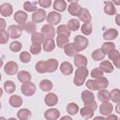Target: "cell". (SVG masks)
Returning <instances> with one entry per match:
<instances>
[{
	"label": "cell",
	"instance_id": "cell-1",
	"mask_svg": "<svg viewBox=\"0 0 120 120\" xmlns=\"http://www.w3.org/2000/svg\"><path fill=\"white\" fill-rule=\"evenodd\" d=\"M109 85V81L105 77H98L95 80H88L86 82V87L90 90H101L106 89Z\"/></svg>",
	"mask_w": 120,
	"mask_h": 120
},
{
	"label": "cell",
	"instance_id": "cell-2",
	"mask_svg": "<svg viewBox=\"0 0 120 120\" xmlns=\"http://www.w3.org/2000/svg\"><path fill=\"white\" fill-rule=\"evenodd\" d=\"M88 69L85 67H80L75 71V76L73 79V82L77 86H81L83 84L86 77L88 76Z\"/></svg>",
	"mask_w": 120,
	"mask_h": 120
},
{
	"label": "cell",
	"instance_id": "cell-3",
	"mask_svg": "<svg viewBox=\"0 0 120 120\" xmlns=\"http://www.w3.org/2000/svg\"><path fill=\"white\" fill-rule=\"evenodd\" d=\"M98 108V104L97 102L94 100L92 101L91 103L87 104V105H84V107H82L81 109V115L85 118V119H90L93 117L94 115V111Z\"/></svg>",
	"mask_w": 120,
	"mask_h": 120
},
{
	"label": "cell",
	"instance_id": "cell-4",
	"mask_svg": "<svg viewBox=\"0 0 120 120\" xmlns=\"http://www.w3.org/2000/svg\"><path fill=\"white\" fill-rule=\"evenodd\" d=\"M21 92L26 97H31L36 93V85L31 82H23L21 86Z\"/></svg>",
	"mask_w": 120,
	"mask_h": 120
},
{
	"label": "cell",
	"instance_id": "cell-5",
	"mask_svg": "<svg viewBox=\"0 0 120 120\" xmlns=\"http://www.w3.org/2000/svg\"><path fill=\"white\" fill-rule=\"evenodd\" d=\"M22 26L21 25H10L8 26V33L9 35V38H13V39H16V38H19L22 35Z\"/></svg>",
	"mask_w": 120,
	"mask_h": 120
},
{
	"label": "cell",
	"instance_id": "cell-6",
	"mask_svg": "<svg viewBox=\"0 0 120 120\" xmlns=\"http://www.w3.org/2000/svg\"><path fill=\"white\" fill-rule=\"evenodd\" d=\"M18 69H19V66H18V64H17L16 62H14V61H8V62H7L6 65L4 66V70H5V72H6L8 75H9V76L16 74V73L18 72Z\"/></svg>",
	"mask_w": 120,
	"mask_h": 120
},
{
	"label": "cell",
	"instance_id": "cell-7",
	"mask_svg": "<svg viewBox=\"0 0 120 120\" xmlns=\"http://www.w3.org/2000/svg\"><path fill=\"white\" fill-rule=\"evenodd\" d=\"M74 43L76 44V46H77V48L80 52V51H82V50L86 49V47L88 46V39L83 36L78 35L74 38Z\"/></svg>",
	"mask_w": 120,
	"mask_h": 120
},
{
	"label": "cell",
	"instance_id": "cell-8",
	"mask_svg": "<svg viewBox=\"0 0 120 120\" xmlns=\"http://www.w3.org/2000/svg\"><path fill=\"white\" fill-rule=\"evenodd\" d=\"M46 12L44 9L42 8H39V9H37L36 11H34L33 15H32V20L34 22L36 23H38V22H41L45 20L46 18Z\"/></svg>",
	"mask_w": 120,
	"mask_h": 120
},
{
	"label": "cell",
	"instance_id": "cell-9",
	"mask_svg": "<svg viewBox=\"0 0 120 120\" xmlns=\"http://www.w3.org/2000/svg\"><path fill=\"white\" fill-rule=\"evenodd\" d=\"M46 20H47V22H48L50 24L55 25V24H58V23L60 22V21H61V15H60L58 12L51 11V12H49V14L47 15Z\"/></svg>",
	"mask_w": 120,
	"mask_h": 120
},
{
	"label": "cell",
	"instance_id": "cell-10",
	"mask_svg": "<svg viewBox=\"0 0 120 120\" xmlns=\"http://www.w3.org/2000/svg\"><path fill=\"white\" fill-rule=\"evenodd\" d=\"M108 56H109L110 60L112 61V64L115 66V68H120V53H119V52L117 50L113 49L108 53Z\"/></svg>",
	"mask_w": 120,
	"mask_h": 120
},
{
	"label": "cell",
	"instance_id": "cell-11",
	"mask_svg": "<svg viewBox=\"0 0 120 120\" xmlns=\"http://www.w3.org/2000/svg\"><path fill=\"white\" fill-rule=\"evenodd\" d=\"M56 30L53 28L52 24L47 23L41 27V33L46 37V38H53L55 35Z\"/></svg>",
	"mask_w": 120,
	"mask_h": 120
},
{
	"label": "cell",
	"instance_id": "cell-12",
	"mask_svg": "<svg viewBox=\"0 0 120 120\" xmlns=\"http://www.w3.org/2000/svg\"><path fill=\"white\" fill-rule=\"evenodd\" d=\"M112 109H113L112 104L110 103L109 101H105V102H102V104L99 106V112L102 115L107 116L112 112Z\"/></svg>",
	"mask_w": 120,
	"mask_h": 120
},
{
	"label": "cell",
	"instance_id": "cell-13",
	"mask_svg": "<svg viewBox=\"0 0 120 120\" xmlns=\"http://www.w3.org/2000/svg\"><path fill=\"white\" fill-rule=\"evenodd\" d=\"M59 116H60V112L55 108L49 109L44 112V117L47 120H56L59 118Z\"/></svg>",
	"mask_w": 120,
	"mask_h": 120
},
{
	"label": "cell",
	"instance_id": "cell-14",
	"mask_svg": "<svg viewBox=\"0 0 120 120\" xmlns=\"http://www.w3.org/2000/svg\"><path fill=\"white\" fill-rule=\"evenodd\" d=\"M64 52H65V54L68 56H74L75 54H77L79 50L76 44L73 42V43H68L64 48Z\"/></svg>",
	"mask_w": 120,
	"mask_h": 120
},
{
	"label": "cell",
	"instance_id": "cell-15",
	"mask_svg": "<svg viewBox=\"0 0 120 120\" xmlns=\"http://www.w3.org/2000/svg\"><path fill=\"white\" fill-rule=\"evenodd\" d=\"M13 12V8L9 3H4L0 6V13L3 17H9Z\"/></svg>",
	"mask_w": 120,
	"mask_h": 120
},
{
	"label": "cell",
	"instance_id": "cell-16",
	"mask_svg": "<svg viewBox=\"0 0 120 120\" xmlns=\"http://www.w3.org/2000/svg\"><path fill=\"white\" fill-rule=\"evenodd\" d=\"M82 100L83 101L84 105H87L95 100V95L89 90H83L82 92Z\"/></svg>",
	"mask_w": 120,
	"mask_h": 120
},
{
	"label": "cell",
	"instance_id": "cell-17",
	"mask_svg": "<svg viewBox=\"0 0 120 120\" xmlns=\"http://www.w3.org/2000/svg\"><path fill=\"white\" fill-rule=\"evenodd\" d=\"M74 65L77 68L80 67H85L87 65V58L82 54H75L74 55Z\"/></svg>",
	"mask_w": 120,
	"mask_h": 120
},
{
	"label": "cell",
	"instance_id": "cell-18",
	"mask_svg": "<svg viewBox=\"0 0 120 120\" xmlns=\"http://www.w3.org/2000/svg\"><path fill=\"white\" fill-rule=\"evenodd\" d=\"M44 102L47 106H54L57 104L58 102V98L55 94L53 93H49L48 95H46L45 98H44Z\"/></svg>",
	"mask_w": 120,
	"mask_h": 120
},
{
	"label": "cell",
	"instance_id": "cell-19",
	"mask_svg": "<svg viewBox=\"0 0 120 120\" xmlns=\"http://www.w3.org/2000/svg\"><path fill=\"white\" fill-rule=\"evenodd\" d=\"M26 20H27V14L25 12H23L22 10H18V11L15 12V14H14V21L17 23L22 24V23H24L26 22Z\"/></svg>",
	"mask_w": 120,
	"mask_h": 120
},
{
	"label": "cell",
	"instance_id": "cell-20",
	"mask_svg": "<svg viewBox=\"0 0 120 120\" xmlns=\"http://www.w3.org/2000/svg\"><path fill=\"white\" fill-rule=\"evenodd\" d=\"M55 47V44H54V40H53V38H46L43 41V50L45 52H52Z\"/></svg>",
	"mask_w": 120,
	"mask_h": 120
},
{
	"label": "cell",
	"instance_id": "cell-21",
	"mask_svg": "<svg viewBox=\"0 0 120 120\" xmlns=\"http://www.w3.org/2000/svg\"><path fill=\"white\" fill-rule=\"evenodd\" d=\"M82 9V8H81V6L77 3H70V5L68 7V11L72 16H78Z\"/></svg>",
	"mask_w": 120,
	"mask_h": 120
},
{
	"label": "cell",
	"instance_id": "cell-22",
	"mask_svg": "<svg viewBox=\"0 0 120 120\" xmlns=\"http://www.w3.org/2000/svg\"><path fill=\"white\" fill-rule=\"evenodd\" d=\"M117 36H118V32L114 28H109L103 33V38L106 40H112L116 38Z\"/></svg>",
	"mask_w": 120,
	"mask_h": 120
},
{
	"label": "cell",
	"instance_id": "cell-23",
	"mask_svg": "<svg viewBox=\"0 0 120 120\" xmlns=\"http://www.w3.org/2000/svg\"><path fill=\"white\" fill-rule=\"evenodd\" d=\"M60 70L64 75H70L73 72V67L69 62H63L60 65Z\"/></svg>",
	"mask_w": 120,
	"mask_h": 120
},
{
	"label": "cell",
	"instance_id": "cell-24",
	"mask_svg": "<svg viewBox=\"0 0 120 120\" xmlns=\"http://www.w3.org/2000/svg\"><path fill=\"white\" fill-rule=\"evenodd\" d=\"M104 12L107 15H114L116 13V8L112 4V2L106 1L104 3Z\"/></svg>",
	"mask_w": 120,
	"mask_h": 120
},
{
	"label": "cell",
	"instance_id": "cell-25",
	"mask_svg": "<svg viewBox=\"0 0 120 120\" xmlns=\"http://www.w3.org/2000/svg\"><path fill=\"white\" fill-rule=\"evenodd\" d=\"M48 72H54L58 68V61L54 58H51L46 61Z\"/></svg>",
	"mask_w": 120,
	"mask_h": 120
},
{
	"label": "cell",
	"instance_id": "cell-26",
	"mask_svg": "<svg viewBox=\"0 0 120 120\" xmlns=\"http://www.w3.org/2000/svg\"><path fill=\"white\" fill-rule=\"evenodd\" d=\"M21 26H22V28L25 31V32H27V33H31V34H33V33H35L36 32V30H37V25H36V22H24V23H22V24H21Z\"/></svg>",
	"mask_w": 120,
	"mask_h": 120
},
{
	"label": "cell",
	"instance_id": "cell-27",
	"mask_svg": "<svg viewBox=\"0 0 120 120\" xmlns=\"http://www.w3.org/2000/svg\"><path fill=\"white\" fill-rule=\"evenodd\" d=\"M99 68L103 71V72H105V73H111V72H112L113 71V66H112V64L110 62V61H103V62H101L100 63V65H99Z\"/></svg>",
	"mask_w": 120,
	"mask_h": 120
},
{
	"label": "cell",
	"instance_id": "cell-28",
	"mask_svg": "<svg viewBox=\"0 0 120 120\" xmlns=\"http://www.w3.org/2000/svg\"><path fill=\"white\" fill-rule=\"evenodd\" d=\"M98 98L101 102L109 101L111 99V92H109V91H107L105 89H101L98 93Z\"/></svg>",
	"mask_w": 120,
	"mask_h": 120
},
{
	"label": "cell",
	"instance_id": "cell-29",
	"mask_svg": "<svg viewBox=\"0 0 120 120\" xmlns=\"http://www.w3.org/2000/svg\"><path fill=\"white\" fill-rule=\"evenodd\" d=\"M31 74L26 71V70H22L18 73V80L21 82H30L31 81Z\"/></svg>",
	"mask_w": 120,
	"mask_h": 120
},
{
	"label": "cell",
	"instance_id": "cell-30",
	"mask_svg": "<svg viewBox=\"0 0 120 120\" xmlns=\"http://www.w3.org/2000/svg\"><path fill=\"white\" fill-rule=\"evenodd\" d=\"M53 8L56 11L63 12L67 8V2L65 0H55L53 2Z\"/></svg>",
	"mask_w": 120,
	"mask_h": 120
},
{
	"label": "cell",
	"instance_id": "cell-31",
	"mask_svg": "<svg viewBox=\"0 0 120 120\" xmlns=\"http://www.w3.org/2000/svg\"><path fill=\"white\" fill-rule=\"evenodd\" d=\"M79 17V20L83 22H91V15L89 13V11L86 9V8H82L80 12V14L78 15Z\"/></svg>",
	"mask_w": 120,
	"mask_h": 120
},
{
	"label": "cell",
	"instance_id": "cell-32",
	"mask_svg": "<svg viewBox=\"0 0 120 120\" xmlns=\"http://www.w3.org/2000/svg\"><path fill=\"white\" fill-rule=\"evenodd\" d=\"M44 38L45 36L42 33H38V32H35L32 34L31 37V41L32 43H36V44H41L44 41Z\"/></svg>",
	"mask_w": 120,
	"mask_h": 120
},
{
	"label": "cell",
	"instance_id": "cell-33",
	"mask_svg": "<svg viewBox=\"0 0 120 120\" xmlns=\"http://www.w3.org/2000/svg\"><path fill=\"white\" fill-rule=\"evenodd\" d=\"M8 102H9V104H10L12 107L18 108V107H20V106L22 104V98H21L20 96L15 95V96H11V97L9 98Z\"/></svg>",
	"mask_w": 120,
	"mask_h": 120
},
{
	"label": "cell",
	"instance_id": "cell-34",
	"mask_svg": "<svg viewBox=\"0 0 120 120\" xmlns=\"http://www.w3.org/2000/svg\"><path fill=\"white\" fill-rule=\"evenodd\" d=\"M68 43V37L65 35H58L56 38V44L59 48H65V46Z\"/></svg>",
	"mask_w": 120,
	"mask_h": 120
},
{
	"label": "cell",
	"instance_id": "cell-35",
	"mask_svg": "<svg viewBox=\"0 0 120 120\" xmlns=\"http://www.w3.org/2000/svg\"><path fill=\"white\" fill-rule=\"evenodd\" d=\"M39 87L42 91L49 92L52 89V82L50 80H42L39 82Z\"/></svg>",
	"mask_w": 120,
	"mask_h": 120
},
{
	"label": "cell",
	"instance_id": "cell-36",
	"mask_svg": "<svg viewBox=\"0 0 120 120\" xmlns=\"http://www.w3.org/2000/svg\"><path fill=\"white\" fill-rule=\"evenodd\" d=\"M17 116L20 120H26L31 116V112L28 109H21L17 112Z\"/></svg>",
	"mask_w": 120,
	"mask_h": 120
},
{
	"label": "cell",
	"instance_id": "cell-37",
	"mask_svg": "<svg viewBox=\"0 0 120 120\" xmlns=\"http://www.w3.org/2000/svg\"><path fill=\"white\" fill-rule=\"evenodd\" d=\"M57 35H65V36H68L69 37L70 36V29L68 28V25L66 24H61L57 27Z\"/></svg>",
	"mask_w": 120,
	"mask_h": 120
},
{
	"label": "cell",
	"instance_id": "cell-38",
	"mask_svg": "<svg viewBox=\"0 0 120 120\" xmlns=\"http://www.w3.org/2000/svg\"><path fill=\"white\" fill-rule=\"evenodd\" d=\"M104 57H105V53L102 52L101 49H97V50H95V51L92 52V58H93L95 61L103 60Z\"/></svg>",
	"mask_w": 120,
	"mask_h": 120
},
{
	"label": "cell",
	"instance_id": "cell-39",
	"mask_svg": "<svg viewBox=\"0 0 120 120\" xmlns=\"http://www.w3.org/2000/svg\"><path fill=\"white\" fill-rule=\"evenodd\" d=\"M4 89L7 93L8 94H11L15 91L16 89V86H15V83L12 82V81H6L5 83H4Z\"/></svg>",
	"mask_w": 120,
	"mask_h": 120
},
{
	"label": "cell",
	"instance_id": "cell-40",
	"mask_svg": "<svg viewBox=\"0 0 120 120\" xmlns=\"http://www.w3.org/2000/svg\"><path fill=\"white\" fill-rule=\"evenodd\" d=\"M92 29H93V27H92V23H91L90 22H84V23L82 25V27H81L82 33L83 35H85V36L90 35V34L92 33Z\"/></svg>",
	"mask_w": 120,
	"mask_h": 120
},
{
	"label": "cell",
	"instance_id": "cell-41",
	"mask_svg": "<svg viewBox=\"0 0 120 120\" xmlns=\"http://www.w3.org/2000/svg\"><path fill=\"white\" fill-rule=\"evenodd\" d=\"M79 111V106L76 103H68L67 106V112L68 113H69L70 115H75Z\"/></svg>",
	"mask_w": 120,
	"mask_h": 120
},
{
	"label": "cell",
	"instance_id": "cell-42",
	"mask_svg": "<svg viewBox=\"0 0 120 120\" xmlns=\"http://www.w3.org/2000/svg\"><path fill=\"white\" fill-rule=\"evenodd\" d=\"M113 49H115V44L112 42H105L101 46V50L105 54H108Z\"/></svg>",
	"mask_w": 120,
	"mask_h": 120
},
{
	"label": "cell",
	"instance_id": "cell-43",
	"mask_svg": "<svg viewBox=\"0 0 120 120\" xmlns=\"http://www.w3.org/2000/svg\"><path fill=\"white\" fill-rule=\"evenodd\" d=\"M36 70H37L38 73H45V72H48L46 61H38V62L36 64Z\"/></svg>",
	"mask_w": 120,
	"mask_h": 120
},
{
	"label": "cell",
	"instance_id": "cell-44",
	"mask_svg": "<svg viewBox=\"0 0 120 120\" xmlns=\"http://www.w3.org/2000/svg\"><path fill=\"white\" fill-rule=\"evenodd\" d=\"M23 8L25 11H28V12H31V11H36L38 9L37 8V3H32V2H29V1H26L23 3Z\"/></svg>",
	"mask_w": 120,
	"mask_h": 120
},
{
	"label": "cell",
	"instance_id": "cell-45",
	"mask_svg": "<svg viewBox=\"0 0 120 120\" xmlns=\"http://www.w3.org/2000/svg\"><path fill=\"white\" fill-rule=\"evenodd\" d=\"M68 26L70 29V31H77L80 27V22L76 19H71L68 22Z\"/></svg>",
	"mask_w": 120,
	"mask_h": 120
},
{
	"label": "cell",
	"instance_id": "cell-46",
	"mask_svg": "<svg viewBox=\"0 0 120 120\" xmlns=\"http://www.w3.org/2000/svg\"><path fill=\"white\" fill-rule=\"evenodd\" d=\"M111 99L112 100V102L118 103L120 102V90L115 88L113 90H112L111 92Z\"/></svg>",
	"mask_w": 120,
	"mask_h": 120
},
{
	"label": "cell",
	"instance_id": "cell-47",
	"mask_svg": "<svg viewBox=\"0 0 120 120\" xmlns=\"http://www.w3.org/2000/svg\"><path fill=\"white\" fill-rule=\"evenodd\" d=\"M9 49H10V51H12V52H20L21 49H22V43H21L20 41H13V42L10 43Z\"/></svg>",
	"mask_w": 120,
	"mask_h": 120
},
{
	"label": "cell",
	"instance_id": "cell-48",
	"mask_svg": "<svg viewBox=\"0 0 120 120\" xmlns=\"http://www.w3.org/2000/svg\"><path fill=\"white\" fill-rule=\"evenodd\" d=\"M31 60V54L28 52H22L20 53V61L22 63H28Z\"/></svg>",
	"mask_w": 120,
	"mask_h": 120
},
{
	"label": "cell",
	"instance_id": "cell-49",
	"mask_svg": "<svg viewBox=\"0 0 120 120\" xmlns=\"http://www.w3.org/2000/svg\"><path fill=\"white\" fill-rule=\"evenodd\" d=\"M9 38V35L8 33V31L6 30H1V36H0V43L1 44H5L8 42Z\"/></svg>",
	"mask_w": 120,
	"mask_h": 120
},
{
	"label": "cell",
	"instance_id": "cell-50",
	"mask_svg": "<svg viewBox=\"0 0 120 120\" xmlns=\"http://www.w3.org/2000/svg\"><path fill=\"white\" fill-rule=\"evenodd\" d=\"M41 51V46L40 44H36V43H32V45L30 46V52L33 54H38Z\"/></svg>",
	"mask_w": 120,
	"mask_h": 120
},
{
	"label": "cell",
	"instance_id": "cell-51",
	"mask_svg": "<svg viewBox=\"0 0 120 120\" xmlns=\"http://www.w3.org/2000/svg\"><path fill=\"white\" fill-rule=\"evenodd\" d=\"M103 73L104 72L100 68H94L91 71V76L96 79V78H98V77H102L103 76Z\"/></svg>",
	"mask_w": 120,
	"mask_h": 120
},
{
	"label": "cell",
	"instance_id": "cell-52",
	"mask_svg": "<svg viewBox=\"0 0 120 120\" xmlns=\"http://www.w3.org/2000/svg\"><path fill=\"white\" fill-rule=\"evenodd\" d=\"M38 5L44 8H50L52 5V0H38Z\"/></svg>",
	"mask_w": 120,
	"mask_h": 120
},
{
	"label": "cell",
	"instance_id": "cell-53",
	"mask_svg": "<svg viewBox=\"0 0 120 120\" xmlns=\"http://www.w3.org/2000/svg\"><path fill=\"white\" fill-rule=\"evenodd\" d=\"M0 24H1V30H5V27H6V22H5V20L2 18V19H0Z\"/></svg>",
	"mask_w": 120,
	"mask_h": 120
},
{
	"label": "cell",
	"instance_id": "cell-54",
	"mask_svg": "<svg viewBox=\"0 0 120 120\" xmlns=\"http://www.w3.org/2000/svg\"><path fill=\"white\" fill-rule=\"evenodd\" d=\"M115 22L118 26H120V14H117L115 16Z\"/></svg>",
	"mask_w": 120,
	"mask_h": 120
},
{
	"label": "cell",
	"instance_id": "cell-55",
	"mask_svg": "<svg viewBox=\"0 0 120 120\" xmlns=\"http://www.w3.org/2000/svg\"><path fill=\"white\" fill-rule=\"evenodd\" d=\"M108 120H111V119H117V116L116 115H114V114H109V115H107V117H106Z\"/></svg>",
	"mask_w": 120,
	"mask_h": 120
},
{
	"label": "cell",
	"instance_id": "cell-56",
	"mask_svg": "<svg viewBox=\"0 0 120 120\" xmlns=\"http://www.w3.org/2000/svg\"><path fill=\"white\" fill-rule=\"evenodd\" d=\"M115 111H116L117 113L120 114V102H118V104L116 105V107H115Z\"/></svg>",
	"mask_w": 120,
	"mask_h": 120
},
{
	"label": "cell",
	"instance_id": "cell-57",
	"mask_svg": "<svg viewBox=\"0 0 120 120\" xmlns=\"http://www.w3.org/2000/svg\"><path fill=\"white\" fill-rule=\"evenodd\" d=\"M112 3H113L114 5L120 6V0H112Z\"/></svg>",
	"mask_w": 120,
	"mask_h": 120
},
{
	"label": "cell",
	"instance_id": "cell-58",
	"mask_svg": "<svg viewBox=\"0 0 120 120\" xmlns=\"http://www.w3.org/2000/svg\"><path fill=\"white\" fill-rule=\"evenodd\" d=\"M105 118V116L103 115V116H97V117H95V120H98V119H104Z\"/></svg>",
	"mask_w": 120,
	"mask_h": 120
},
{
	"label": "cell",
	"instance_id": "cell-59",
	"mask_svg": "<svg viewBox=\"0 0 120 120\" xmlns=\"http://www.w3.org/2000/svg\"><path fill=\"white\" fill-rule=\"evenodd\" d=\"M62 119H68V120H71V117H70V116L66 115V116H63V117H62Z\"/></svg>",
	"mask_w": 120,
	"mask_h": 120
},
{
	"label": "cell",
	"instance_id": "cell-60",
	"mask_svg": "<svg viewBox=\"0 0 120 120\" xmlns=\"http://www.w3.org/2000/svg\"><path fill=\"white\" fill-rule=\"evenodd\" d=\"M79 0H68V2H69V3H77Z\"/></svg>",
	"mask_w": 120,
	"mask_h": 120
}]
</instances>
